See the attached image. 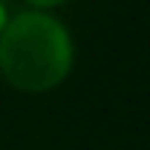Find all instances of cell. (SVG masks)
Segmentation results:
<instances>
[{"label": "cell", "mask_w": 150, "mask_h": 150, "mask_svg": "<svg viewBox=\"0 0 150 150\" xmlns=\"http://www.w3.org/2000/svg\"><path fill=\"white\" fill-rule=\"evenodd\" d=\"M8 25V6L0 3V33H3V28Z\"/></svg>", "instance_id": "3957f363"}, {"label": "cell", "mask_w": 150, "mask_h": 150, "mask_svg": "<svg viewBox=\"0 0 150 150\" xmlns=\"http://www.w3.org/2000/svg\"><path fill=\"white\" fill-rule=\"evenodd\" d=\"M0 3H3V6H8V0H0Z\"/></svg>", "instance_id": "277c9868"}, {"label": "cell", "mask_w": 150, "mask_h": 150, "mask_svg": "<svg viewBox=\"0 0 150 150\" xmlns=\"http://www.w3.org/2000/svg\"><path fill=\"white\" fill-rule=\"evenodd\" d=\"M72 39L56 17L22 11L0 33V72L20 92H50L70 75Z\"/></svg>", "instance_id": "6da1fadb"}, {"label": "cell", "mask_w": 150, "mask_h": 150, "mask_svg": "<svg viewBox=\"0 0 150 150\" xmlns=\"http://www.w3.org/2000/svg\"><path fill=\"white\" fill-rule=\"evenodd\" d=\"M25 3H31L33 8H53V6H61L67 0H25Z\"/></svg>", "instance_id": "7a4b0ae2"}]
</instances>
